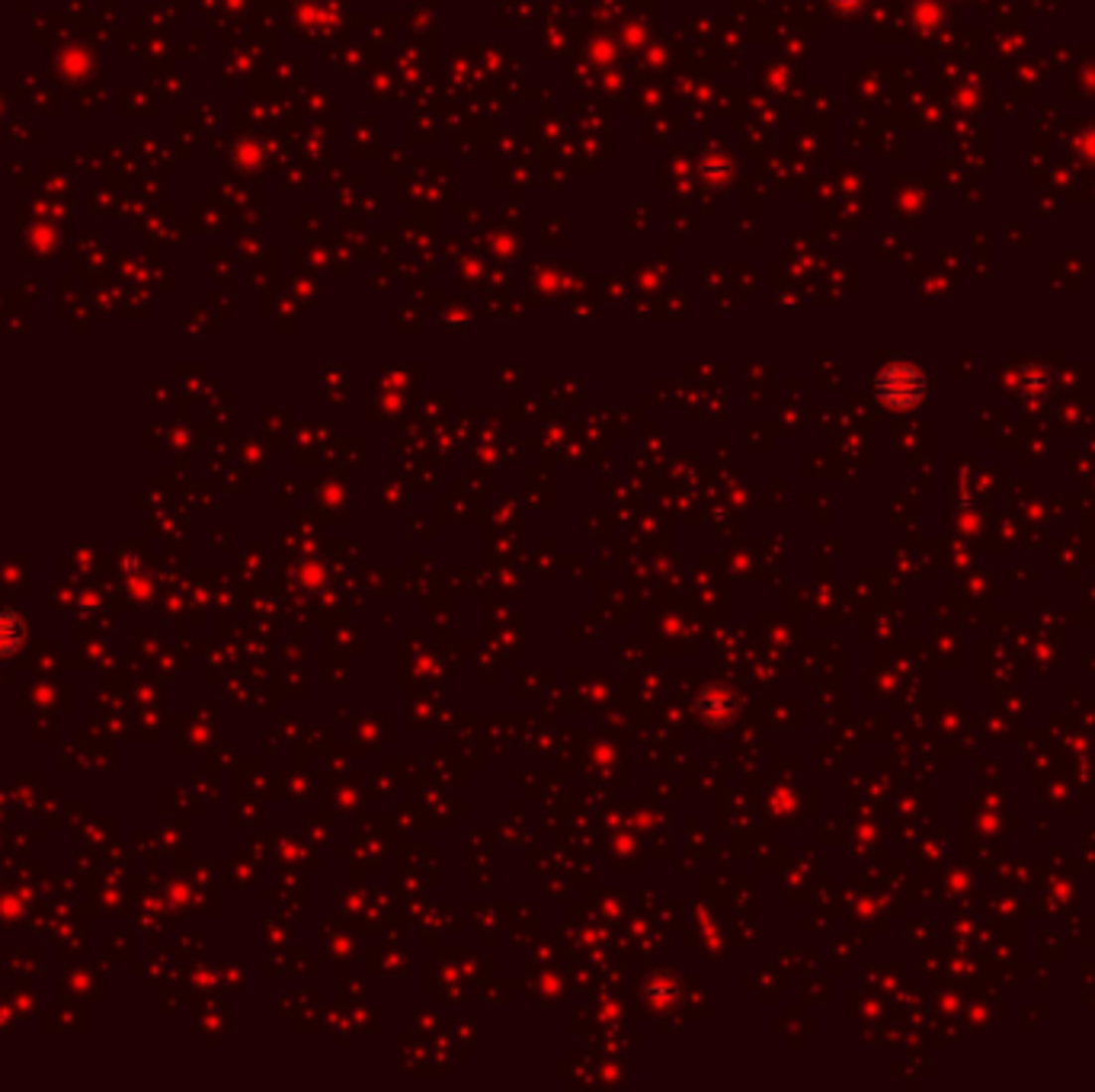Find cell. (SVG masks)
I'll list each match as a JSON object with an SVG mask.
<instances>
[{
  "label": "cell",
  "mask_w": 1095,
  "mask_h": 1092,
  "mask_svg": "<svg viewBox=\"0 0 1095 1092\" xmlns=\"http://www.w3.org/2000/svg\"><path fill=\"white\" fill-rule=\"evenodd\" d=\"M26 641V619L13 609H0V660L13 657Z\"/></svg>",
  "instance_id": "6da1fadb"
}]
</instances>
